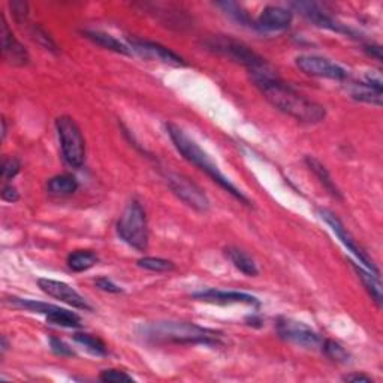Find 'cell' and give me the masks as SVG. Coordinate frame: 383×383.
Here are the masks:
<instances>
[{"label": "cell", "mask_w": 383, "mask_h": 383, "mask_svg": "<svg viewBox=\"0 0 383 383\" xmlns=\"http://www.w3.org/2000/svg\"><path fill=\"white\" fill-rule=\"evenodd\" d=\"M321 347H322V352L334 362L347 364L350 361V354L337 341L325 340V341H322Z\"/></svg>", "instance_id": "27"}, {"label": "cell", "mask_w": 383, "mask_h": 383, "mask_svg": "<svg viewBox=\"0 0 383 383\" xmlns=\"http://www.w3.org/2000/svg\"><path fill=\"white\" fill-rule=\"evenodd\" d=\"M83 35L87 39H90V41L94 42L96 45L105 48V50L114 51V53H118V54H131L129 47L124 45L123 42H120L118 39H116L114 36L105 34V31H101V30H83Z\"/></svg>", "instance_id": "20"}, {"label": "cell", "mask_w": 383, "mask_h": 383, "mask_svg": "<svg viewBox=\"0 0 383 383\" xmlns=\"http://www.w3.org/2000/svg\"><path fill=\"white\" fill-rule=\"evenodd\" d=\"M349 93L358 102L382 107L383 85H382L380 75L373 77L371 74H369L365 77V81L352 83L349 87Z\"/></svg>", "instance_id": "16"}, {"label": "cell", "mask_w": 383, "mask_h": 383, "mask_svg": "<svg viewBox=\"0 0 383 383\" xmlns=\"http://www.w3.org/2000/svg\"><path fill=\"white\" fill-rule=\"evenodd\" d=\"M142 337L153 343H171V345H204L219 346L222 334L190 322L159 321L151 322L141 330Z\"/></svg>", "instance_id": "2"}, {"label": "cell", "mask_w": 383, "mask_h": 383, "mask_svg": "<svg viewBox=\"0 0 383 383\" xmlns=\"http://www.w3.org/2000/svg\"><path fill=\"white\" fill-rule=\"evenodd\" d=\"M205 47L213 53H217L223 57L239 63L244 68L249 69V72L261 70L263 68L269 66L265 59L261 57L258 53H254L250 47L237 41V39L228 36H213L205 41Z\"/></svg>", "instance_id": "5"}, {"label": "cell", "mask_w": 383, "mask_h": 383, "mask_svg": "<svg viewBox=\"0 0 383 383\" xmlns=\"http://www.w3.org/2000/svg\"><path fill=\"white\" fill-rule=\"evenodd\" d=\"M127 42H129L127 47H129L131 53H137L142 59L159 60L174 66H186V62L181 55H179L177 53H174L172 50H170V48H166L161 44L153 41H146V39H138V38H131Z\"/></svg>", "instance_id": "11"}, {"label": "cell", "mask_w": 383, "mask_h": 383, "mask_svg": "<svg viewBox=\"0 0 383 383\" xmlns=\"http://www.w3.org/2000/svg\"><path fill=\"white\" fill-rule=\"evenodd\" d=\"M198 301L210 302V304L229 306V304H247L259 307L261 302L256 297L250 293L237 292V291H219V289H207L201 292H195L192 295Z\"/></svg>", "instance_id": "13"}, {"label": "cell", "mask_w": 383, "mask_h": 383, "mask_svg": "<svg viewBox=\"0 0 383 383\" xmlns=\"http://www.w3.org/2000/svg\"><path fill=\"white\" fill-rule=\"evenodd\" d=\"M365 51L369 55H371V57L376 59L378 62H382V47L380 45H367L365 47Z\"/></svg>", "instance_id": "37"}, {"label": "cell", "mask_w": 383, "mask_h": 383, "mask_svg": "<svg viewBox=\"0 0 383 383\" xmlns=\"http://www.w3.org/2000/svg\"><path fill=\"white\" fill-rule=\"evenodd\" d=\"M306 163H307V166H308V170L316 175V179H317L319 183H321V185L323 186V189H325L326 192H328V194H330L332 198L340 199V201H341V199H343L341 192H340V189L337 187V185H335V183H334V180H332V177H331V174H330L328 170H326L325 165L319 162L317 159L313 157V156H307V157H306Z\"/></svg>", "instance_id": "19"}, {"label": "cell", "mask_w": 383, "mask_h": 383, "mask_svg": "<svg viewBox=\"0 0 383 383\" xmlns=\"http://www.w3.org/2000/svg\"><path fill=\"white\" fill-rule=\"evenodd\" d=\"M2 20V31H0V39H2V54L5 60L14 66H26L30 57L24 45L14 36L5 15L0 17Z\"/></svg>", "instance_id": "14"}, {"label": "cell", "mask_w": 383, "mask_h": 383, "mask_svg": "<svg viewBox=\"0 0 383 383\" xmlns=\"http://www.w3.org/2000/svg\"><path fill=\"white\" fill-rule=\"evenodd\" d=\"M11 10L15 20L18 23H24L29 17V5L26 2H20V0H15L11 2Z\"/></svg>", "instance_id": "33"}, {"label": "cell", "mask_w": 383, "mask_h": 383, "mask_svg": "<svg viewBox=\"0 0 383 383\" xmlns=\"http://www.w3.org/2000/svg\"><path fill=\"white\" fill-rule=\"evenodd\" d=\"M99 379L102 382H107V383H120V382H133V378L129 376L126 371L122 370H103L101 373Z\"/></svg>", "instance_id": "31"}, {"label": "cell", "mask_w": 383, "mask_h": 383, "mask_svg": "<svg viewBox=\"0 0 383 383\" xmlns=\"http://www.w3.org/2000/svg\"><path fill=\"white\" fill-rule=\"evenodd\" d=\"M2 199L6 202H17L20 199V194L18 190L15 189L12 185H5L2 189Z\"/></svg>", "instance_id": "35"}, {"label": "cell", "mask_w": 383, "mask_h": 383, "mask_svg": "<svg viewBox=\"0 0 383 383\" xmlns=\"http://www.w3.org/2000/svg\"><path fill=\"white\" fill-rule=\"evenodd\" d=\"M117 234L123 241L138 252H146L148 247V223L142 205L132 199L117 222Z\"/></svg>", "instance_id": "4"}, {"label": "cell", "mask_w": 383, "mask_h": 383, "mask_svg": "<svg viewBox=\"0 0 383 383\" xmlns=\"http://www.w3.org/2000/svg\"><path fill=\"white\" fill-rule=\"evenodd\" d=\"M295 63H297L300 70L311 77L328 78L334 79V81H345V79L349 78V74L345 68H341L330 59L321 57V55H298Z\"/></svg>", "instance_id": "9"}, {"label": "cell", "mask_w": 383, "mask_h": 383, "mask_svg": "<svg viewBox=\"0 0 383 383\" xmlns=\"http://www.w3.org/2000/svg\"><path fill=\"white\" fill-rule=\"evenodd\" d=\"M55 131L65 161L70 166L81 168L85 161V141L75 120L69 116L59 117L55 120Z\"/></svg>", "instance_id": "6"}, {"label": "cell", "mask_w": 383, "mask_h": 383, "mask_svg": "<svg viewBox=\"0 0 383 383\" xmlns=\"http://www.w3.org/2000/svg\"><path fill=\"white\" fill-rule=\"evenodd\" d=\"M6 132H8V129H6V120L3 118L2 120V140L6 138Z\"/></svg>", "instance_id": "38"}, {"label": "cell", "mask_w": 383, "mask_h": 383, "mask_svg": "<svg viewBox=\"0 0 383 383\" xmlns=\"http://www.w3.org/2000/svg\"><path fill=\"white\" fill-rule=\"evenodd\" d=\"M352 267H354L359 280H361L362 285L365 286L367 292L370 293L373 301L376 302L379 307H382V285H380L379 274H374V273H371V271L359 267L355 262H352Z\"/></svg>", "instance_id": "21"}, {"label": "cell", "mask_w": 383, "mask_h": 383, "mask_svg": "<svg viewBox=\"0 0 383 383\" xmlns=\"http://www.w3.org/2000/svg\"><path fill=\"white\" fill-rule=\"evenodd\" d=\"M74 340L81 345L87 352H90L92 355L96 356H105L108 354L105 343H103L101 339L94 337L92 334H85V332H77L74 335Z\"/></svg>", "instance_id": "25"}, {"label": "cell", "mask_w": 383, "mask_h": 383, "mask_svg": "<svg viewBox=\"0 0 383 383\" xmlns=\"http://www.w3.org/2000/svg\"><path fill=\"white\" fill-rule=\"evenodd\" d=\"M292 6L297 10L298 12H301L307 20H310L313 24H316L317 27L322 29H330L332 31H337V34H352V30L349 27L343 26L341 23L335 21L334 18H331L328 14H326L321 6L315 2H295L292 3Z\"/></svg>", "instance_id": "15"}, {"label": "cell", "mask_w": 383, "mask_h": 383, "mask_svg": "<svg viewBox=\"0 0 383 383\" xmlns=\"http://www.w3.org/2000/svg\"><path fill=\"white\" fill-rule=\"evenodd\" d=\"M345 382H350V383H358V382H364V383H371L373 379L370 376H367V374L362 373H352V374H347V376L343 378Z\"/></svg>", "instance_id": "36"}, {"label": "cell", "mask_w": 383, "mask_h": 383, "mask_svg": "<svg viewBox=\"0 0 383 383\" xmlns=\"http://www.w3.org/2000/svg\"><path fill=\"white\" fill-rule=\"evenodd\" d=\"M45 316H47V321L53 325L65 326V328H79V326H81V319H79L78 315L55 306L48 311Z\"/></svg>", "instance_id": "23"}, {"label": "cell", "mask_w": 383, "mask_h": 383, "mask_svg": "<svg viewBox=\"0 0 383 383\" xmlns=\"http://www.w3.org/2000/svg\"><path fill=\"white\" fill-rule=\"evenodd\" d=\"M8 349V343H6V337H2V354L6 352Z\"/></svg>", "instance_id": "39"}, {"label": "cell", "mask_w": 383, "mask_h": 383, "mask_svg": "<svg viewBox=\"0 0 383 383\" xmlns=\"http://www.w3.org/2000/svg\"><path fill=\"white\" fill-rule=\"evenodd\" d=\"M38 285L41 287V291L48 295V297L55 298L62 302H66V304L79 310H85V311L93 310V307L87 302V300L83 297V295H79L74 287H70L66 283L53 280V278H39Z\"/></svg>", "instance_id": "12"}, {"label": "cell", "mask_w": 383, "mask_h": 383, "mask_svg": "<svg viewBox=\"0 0 383 383\" xmlns=\"http://www.w3.org/2000/svg\"><path fill=\"white\" fill-rule=\"evenodd\" d=\"M278 337L292 345H297L304 349H316L322 345V339L316 331H313L302 322H297L293 319L280 317L276 323Z\"/></svg>", "instance_id": "8"}, {"label": "cell", "mask_w": 383, "mask_h": 383, "mask_svg": "<svg viewBox=\"0 0 383 383\" xmlns=\"http://www.w3.org/2000/svg\"><path fill=\"white\" fill-rule=\"evenodd\" d=\"M96 286L99 287L101 291L103 292H109V293H120V292H123L122 291V287L117 286L111 278L108 277H99L98 280H96Z\"/></svg>", "instance_id": "34"}, {"label": "cell", "mask_w": 383, "mask_h": 383, "mask_svg": "<svg viewBox=\"0 0 383 383\" xmlns=\"http://www.w3.org/2000/svg\"><path fill=\"white\" fill-rule=\"evenodd\" d=\"M165 180L166 185L172 190V194L189 205L190 209L199 213H207L210 210V199L207 198L204 190L187 179L186 175L179 172H166Z\"/></svg>", "instance_id": "7"}, {"label": "cell", "mask_w": 383, "mask_h": 383, "mask_svg": "<svg viewBox=\"0 0 383 383\" xmlns=\"http://www.w3.org/2000/svg\"><path fill=\"white\" fill-rule=\"evenodd\" d=\"M250 77L253 84L265 96L271 105L286 116L306 124H316L325 120L326 111L321 103L308 99L289 84L283 83L269 66L250 72Z\"/></svg>", "instance_id": "1"}, {"label": "cell", "mask_w": 383, "mask_h": 383, "mask_svg": "<svg viewBox=\"0 0 383 383\" xmlns=\"http://www.w3.org/2000/svg\"><path fill=\"white\" fill-rule=\"evenodd\" d=\"M21 170V163L17 157H6L2 163V179L3 180H12Z\"/></svg>", "instance_id": "30"}, {"label": "cell", "mask_w": 383, "mask_h": 383, "mask_svg": "<svg viewBox=\"0 0 383 383\" xmlns=\"http://www.w3.org/2000/svg\"><path fill=\"white\" fill-rule=\"evenodd\" d=\"M217 6L222 8L223 12L229 15V17L233 18L235 23L241 24V26L254 27V23L250 20L247 11L243 10L241 5H238L235 2H220V3H217Z\"/></svg>", "instance_id": "26"}, {"label": "cell", "mask_w": 383, "mask_h": 383, "mask_svg": "<svg viewBox=\"0 0 383 383\" xmlns=\"http://www.w3.org/2000/svg\"><path fill=\"white\" fill-rule=\"evenodd\" d=\"M166 132H168V135H170L171 141L174 142L175 148L180 151V155L185 157L187 162H190L192 165H195L196 168H199V170L209 175V177L214 183H217V185L223 190H226L228 194H230L235 199H238L239 202L244 204V205H252L250 199L247 198L235 185H233L229 179H226L225 175L222 174V171L219 170V166L211 161L210 156L207 155L205 151L201 147H199L198 144L194 140H192L185 131L181 129V127H179L177 124L168 123L166 124Z\"/></svg>", "instance_id": "3"}, {"label": "cell", "mask_w": 383, "mask_h": 383, "mask_svg": "<svg viewBox=\"0 0 383 383\" xmlns=\"http://www.w3.org/2000/svg\"><path fill=\"white\" fill-rule=\"evenodd\" d=\"M50 346H51V350L55 354V355H60V356H74L75 352L72 350L65 341L60 340V339H55V337H51L50 339Z\"/></svg>", "instance_id": "32"}, {"label": "cell", "mask_w": 383, "mask_h": 383, "mask_svg": "<svg viewBox=\"0 0 383 383\" xmlns=\"http://www.w3.org/2000/svg\"><path fill=\"white\" fill-rule=\"evenodd\" d=\"M319 214H321L322 220H325L326 223H328L330 228L332 229V233L340 238V241L345 244L346 249L354 254V256L358 259V262L359 263H364V267L369 269V271H371V273L379 274L378 267L374 265V262L370 259L369 254H367L361 249V247L358 246L356 239L352 235H350V233L345 228V225H343V222L337 217V215H335L334 213H331L330 210H323V209L319 210Z\"/></svg>", "instance_id": "10"}, {"label": "cell", "mask_w": 383, "mask_h": 383, "mask_svg": "<svg viewBox=\"0 0 383 383\" xmlns=\"http://www.w3.org/2000/svg\"><path fill=\"white\" fill-rule=\"evenodd\" d=\"M30 36H31V39H34V41L36 42V44H39L41 45L44 50H47V51H51V53H59V47H57V44H55L54 41H53V38L47 34V31L44 30V27H41L39 26V24H35V26H31V30H30Z\"/></svg>", "instance_id": "29"}, {"label": "cell", "mask_w": 383, "mask_h": 383, "mask_svg": "<svg viewBox=\"0 0 383 383\" xmlns=\"http://www.w3.org/2000/svg\"><path fill=\"white\" fill-rule=\"evenodd\" d=\"M225 256L238 271H241V273L246 274L247 277L258 276L259 269L256 267V262L253 261V258L247 252L238 249V247L229 246L225 249Z\"/></svg>", "instance_id": "18"}, {"label": "cell", "mask_w": 383, "mask_h": 383, "mask_svg": "<svg viewBox=\"0 0 383 383\" xmlns=\"http://www.w3.org/2000/svg\"><path fill=\"white\" fill-rule=\"evenodd\" d=\"M138 267L153 271V273H170L175 268L172 261L162 259V258H153V256H146L138 261Z\"/></svg>", "instance_id": "28"}, {"label": "cell", "mask_w": 383, "mask_h": 383, "mask_svg": "<svg viewBox=\"0 0 383 383\" xmlns=\"http://www.w3.org/2000/svg\"><path fill=\"white\" fill-rule=\"evenodd\" d=\"M98 261V254L92 250H77L68 256V265L75 273H83V271L93 268Z\"/></svg>", "instance_id": "24"}, {"label": "cell", "mask_w": 383, "mask_h": 383, "mask_svg": "<svg viewBox=\"0 0 383 383\" xmlns=\"http://www.w3.org/2000/svg\"><path fill=\"white\" fill-rule=\"evenodd\" d=\"M293 14L282 6H267L261 12L254 27L265 31H277L285 30L292 24Z\"/></svg>", "instance_id": "17"}, {"label": "cell", "mask_w": 383, "mask_h": 383, "mask_svg": "<svg viewBox=\"0 0 383 383\" xmlns=\"http://www.w3.org/2000/svg\"><path fill=\"white\" fill-rule=\"evenodd\" d=\"M47 189H48V192H51L53 195L68 196V195L75 194V192L78 190V181L74 175H69V174L55 175V177L48 180Z\"/></svg>", "instance_id": "22"}]
</instances>
